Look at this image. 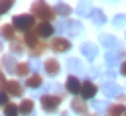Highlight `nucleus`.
Listing matches in <instances>:
<instances>
[{
	"label": "nucleus",
	"mask_w": 126,
	"mask_h": 116,
	"mask_svg": "<svg viewBox=\"0 0 126 116\" xmlns=\"http://www.w3.org/2000/svg\"><path fill=\"white\" fill-rule=\"evenodd\" d=\"M12 26L16 29H22V31H30L33 28V16H28V14H22V16H16L12 20Z\"/></svg>",
	"instance_id": "obj_3"
},
{
	"label": "nucleus",
	"mask_w": 126,
	"mask_h": 116,
	"mask_svg": "<svg viewBox=\"0 0 126 116\" xmlns=\"http://www.w3.org/2000/svg\"><path fill=\"white\" fill-rule=\"evenodd\" d=\"M2 35H4L6 39L14 41V29H12V24H10V26H4V29H2Z\"/></svg>",
	"instance_id": "obj_25"
},
{
	"label": "nucleus",
	"mask_w": 126,
	"mask_h": 116,
	"mask_svg": "<svg viewBox=\"0 0 126 116\" xmlns=\"http://www.w3.org/2000/svg\"><path fill=\"white\" fill-rule=\"evenodd\" d=\"M61 116H67V114H61Z\"/></svg>",
	"instance_id": "obj_36"
},
{
	"label": "nucleus",
	"mask_w": 126,
	"mask_h": 116,
	"mask_svg": "<svg viewBox=\"0 0 126 116\" xmlns=\"http://www.w3.org/2000/svg\"><path fill=\"white\" fill-rule=\"evenodd\" d=\"M57 29H59V33H67V35H79L81 31H83V26L79 24V22H69V20H63V22H59L57 24Z\"/></svg>",
	"instance_id": "obj_2"
},
{
	"label": "nucleus",
	"mask_w": 126,
	"mask_h": 116,
	"mask_svg": "<svg viewBox=\"0 0 126 116\" xmlns=\"http://www.w3.org/2000/svg\"><path fill=\"white\" fill-rule=\"evenodd\" d=\"M2 85L6 87V90H8L12 96H22V92H24V88H22V85H20L18 81H10V83H6V81L2 79Z\"/></svg>",
	"instance_id": "obj_7"
},
{
	"label": "nucleus",
	"mask_w": 126,
	"mask_h": 116,
	"mask_svg": "<svg viewBox=\"0 0 126 116\" xmlns=\"http://www.w3.org/2000/svg\"><path fill=\"white\" fill-rule=\"evenodd\" d=\"M71 108H73V112L83 114V112L87 110V104H85V100H81V98H73V100H71Z\"/></svg>",
	"instance_id": "obj_15"
},
{
	"label": "nucleus",
	"mask_w": 126,
	"mask_h": 116,
	"mask_svg": "<svg viewBox=\"0 0 126 116\" xmlns=\"http://www.w3.org/2000/svg\"><path fill=\"white\" fill-rule=\"evenodd\" d=\"M67 69L71 71V73H83V65H81V61L79 59H69L67 61Z\"/></svg>",
	"instance_id": "obj_18"
},
{
	"label": "nucleus",
	"mask_w": 126,
	"mask_h": 116,
	"mask_svg": "<svg viewBox=\"0 0 126 116\" xmlns=\"http://www.w3.org/2000/svg\"><path fill=\"white\" fill-rule=\"evenodd\" d=\"M120 75H124V77H126V61H124V63H122V67H120Z\"/></svg>",
	"instance_id": "obj_34"
},
{
	"label": "nucleus",
	"mask_w": 126,
	"mask_h": 116,
	"mask_svg": "<svg viewBox=\"0 0 126 116\" xmlns=\"http://www.w3.org/2000/svg\"><path fill=\"white\" fill-rule=\"evenodd\" d=\"M16 67H18V65H16L14 57L6 55V57H4V69H6V71H10V69H12V71H16Z\"/></svg>",
	"instance_id": "obj_21"
},
{
	"label": "nucleus",
	"mask_w": 126,
	"mask_h": 116,
	"mask_svg": "<svg viewBox=\"0 0 126 116\" xmlns=\"http://www.w3.org/2000/svg\"><path fill=\"white\" fill-rule=\"evenodd\" d=\"M18 112H20V106H14V104H8L4 108V116H18Z\"/></svg>",
	"instance_id": "obj_24"
},
{
	"label": "nucleus",
	"mask_w": 126,
	"mask_h": 116,
	"mask_svg": "<svg viewBox=\"0 0 126 116\" xmlns=\"http://www.w3.org/2000/svg\"><path fill=\"white\" fill-rule=\"evenodd\" d=\"M32 110H33V102H32V100H24V102L20 104V112H22V114H30Z\"/></svg>",
	"instance_id": "obj_22"
},
{
	"label": "nucleus",
	"mask_w": 126,
	"mask_h": 116,
	"mask_svg": "<svg viewBox=\"0 0 126 116\" xmlns=\"http://www.w3.org/2000/svg\"><path fill=\"white\" fill-rule=\"evenodd\" d=\"M55 12H57L59 16H69V14H71V6H67V4H57V6H55Z\"/></svg>",
	"instance_id": "obj_20"
},
{
	"label": "nucleus",
	"mask_w": 126,
	"mask_h": 116,
	"mask_svg": "<svg viewBox=\"0 0 126 116\" xmlns=\"http://www.w3.org/2000/svg\"><path fill=\"white\" fill-rule=\"evenodd\" d=\"M77 14H79V16H91V14H93L91 4H89V2H85V0H83V2H79V4H77Z\"/></svg>",
	"instance_id": "obj_14"
},
{
	"label": "nucleus",
	"mask_w": 126,
	"mask_h": 116,
	"mask_svg": "<svg viewBox=\"0 0 126 116\" xmlns=\"http://www.w3.org/2000/svg\"><path fill=\"white\" fill-rule=\"evenodd\" d=\"M100 41H102V45H104V47H108V49L118 47V39H116L114 35H102V37H100Z\"/></svg>",
	"instance_id": "obj_17"
},
{
	"label": "nucleus",
	"mask_w": 126,
	"mask_h": 116,
	"mask_svg": "<svg viewBox=\"0 0 126 116\" xmlns=\"http://www.w3.org/2000/svg\"><path fill=\"white\" fill-rule=\"evenodd\" d=\"M43 69H45V73H47V75H51V77H53V75H57V73H59V63H57L55 59H47V61L43 63Z\"/></svg>",
	"instance_id": "obj_13"
},
{
	"label": "nucleus",
	"mask_w": 126,
	"mask_h": 116,
	"mask_svg": "<svg viewBox=\"0 0 126 116\" xmlns=\"http://www.w3.org/2000/svg\"><path fill=\"white\" fill-rule=\"evenodd\" d=\"M91 20H93L96 26H102V24H106V16L102 14V10H93V14H91Z\"/></svg>",
	"instance_id": "obj_16"
},
{
	"label": "nucleus",
	"mask_w": 126,
	"mask_h": 116,
	"mask_svg": "<svg viewBox=\"0 0 126 116\" xmlns=\"http://www.w3.org/2000/svg\"><path fill=\"white\" fill-rule=\"evenodd\" d=\"M59 102H61V96H49V94L41 96V108H43L45 112H53V110H57Z\"/></svg>",
	"instance_id": "obj_4"
},
{
	"label": "nucleus",
	"mask_w": 126,
	"mask_h": 116,
	"mask_svg": "<svg viewBox=\"0 0 126 116\" xmlns=\"http://www.w3.org/2000/svg\"><path fill=\"white\" fill-rule=\"evenodd\" d=\"M102 92H104L106 98H114V96H120L122 94V88L116 83H104L102 85Z\"/></svg>",
	"instance_id": "obj_5"
},
{
	"label": "nucleus",
	"mask_w": 126,
	"mask_h": 116,
	"mask_svg": "<svg viewBox=\"0 0 126 116\" xmlns=\"http://www.w3.org/2000/svg\"><path fill=\"white\" fill-rule=\"evenodd\" d=\"M122 55H124V51H118V53H116V51H108L106 57H104V61H106L108 67H114V65L120 63V57H122Z\"/></svg>",
	"instance_id": "obj_12"
},
{
	"label": "nucleus",
	"mask_w": 126,
	"mask_h": 116,
	"mask_svg": "<svg viewBox=\"0 0 126 116\" xmlns=\"http://www.w3.org/2000/svg\"><path fill=\"white\" fill-rule=\"evenodd\" d=\"M28 63H30V69H33V71H35V73H37V71H41V69H43V63H39V61H37V59H30V61H28Z\"/></svg>",
	"instance_id": "obj_27"
},
{
	"label": "nucleus",
	"mask_w": 126,
	"mask_h": 116,
	"mask_svg": "<svg viewBox=\"0 0 126 116\" xmlns=\"http://www.w3.org/2000/svg\"><path fill=\"white\" fill-rule=\"evenodd\" d=\"M96 94V87L91 83V81H85L83 83V88H81V96L85 98V100H89V98H93Z\"/></svg>",
	"instance_id": "obj_9"
},
{
	"label": "nucleus",
	"mask_w": 126,
	"mask_h": 116,
	"mask_svg": "<svg viewBox=\"0 0 126 116\" xmlns=\"http://www.w3.org/2000/svg\"><path fill=\"white\" fill-rule=\"evenodd\" d=\"M81 51H83V55H85L89 61H94V57L98 55V49H96V45H94V43H89V41L81 45Z\"/></svg>",
	"instance_id": "obj_6"
},
{
	"label": "nucleus",
	"mask_w": 126,
	"mask_h": 116,
	"mask_svg": "<svg viewBox=\"0 0 126 116\" xmlns=\"http://www.w3.org/2000/svg\"><path fill=\"white\" fill-rule=\"evenodd\" d=\"M106 77H108V79H114V77H116V73H112V71H108V73H106Z\"/></svg>",
	"instance_id": "obj_35"
},
{
	"label": "nucleus",
	"mask_w": 126,
	"mask_h": 116,
	"mask_svg": "<svg viewBox=\"0 0 126 116\" xmlns=\"http://www.w3.org/2000/svg\"><path fill=\"white\" fill-rule=\"evenodd\" d=\"M16 73H18V75H22V77H26V75L30 73V63H18Z\"/></svg>",
	"instance_id": "obj_23"
},
{
	"label": "nucleus",
	"mask_w": 126,
	"mask_h": 116,
	"mask_svg": "<svg viewBox=\"0 0 126 116\" xmlns=\"http://www.w3.org/2000/svg\"><path fill=\"white\" fill-rule=\"evenodd\" d=\"M39 85H41V77H39V75H32V77L26 81V87H28V88H37Z\"/></svg>",
	"instance_id": "obj_19"
},
{
	"label": "nucleus",
	"mask_w": 126,
	"mask_h": 116,
	"mask_svg": "<svg viewBox=\"0 0 126 116\" xmlns=\"http://www.w3.org/2000/svg\"><path fill=\"white\" fill-rule=\"evenodd\" d=\"M12 45H14V51H22V45H20V43H16V41H12Z\"/></svg>",
	"instance_id": "obj_33"
},
{
	"label": "nucleus",
	"mask_w": 126,
	"mask_h": 116,
	"mask_svg": "<svg viewBox=\"0 0 126 116\" xmlns=\"http://www.w3.org/2000/svg\"><path fill=\"white\" fill-rule=\"evenodd\" d=\"M93 106H94L98 112H104V102H100V100H93Z\"/></svg>",
	"instance_id": "obj_31"
},
{
	"label": "nucleus",
	"mask_w": 126,
	"mask_h": 116,
	"mask_svg": "<svg viewBox=\"0 0 126 116\" xmlns=\"http://www.w3.org/2000/svg\"><path fill=\"white\" fill-rule=\"evenodd\" d=\"M51 47H53V51H57V53H61V51H69L71 41H67L65 37H57V39H53Z\"/></svg>",
	"instance_id": "obj_10"
},
{
	"label": "nucleus",
	"mask_w": 126,
	"mask_h": 116,
	"mask_svg": "<svg viewBox=\"0 0 126 116\" xmlns=\"http://www.w3.org/2000/svg\"><path fill=\"white\" fill-rule=\"evenodd\" d=\"M12 4H14V0H2V10H0V12L6 14V12L12 8Z\"/></svg>",
	"instance_id": "obj_30"
},
{
	"label": "nucleus",
	"mask_w": 126,
	"mask_h": 116,
	"mask_svg": "<svg viewBox=\"0 0 126 116\" xmlns=\"http://www.w3.org/2000/svg\"><path fill=\"white\" fill-rule=\"evenodd\" d=\"M51 33H53V26H51L49 22L37 24V28H35V35H37V37H49Z\"/></svg>",
	"instance_id": "obj_8"
},
{
	"label": "nucleus",
	"mask_w": 126,
	"mask_h": 116,
	"mask_svg": "<svg viewBox=\"0 0 126 116\" xmlns=\"http://www.w3.org/2000/svg\"><path fill=\"white\" fill-rule=\"evenodd\" d=\"M32 10H33V16L41 18V22H49V20L53 18L51 8H49L43 0H35V2H33V6H32Z\"/></svg>",
	"instance_id": "obj_1"
},
{
	"label": "nucleus",
	"mask_w": 126,
	"mask_h": 116,
	"mask_svg": "<svg viewBox=\"0 0 126 116\" xmlns=\"http://www.w3.org/2000/svg\"><path fill=\"white\" fill-rule=\"evenodd\" d=\"M0 100H2V104H6V106H8V94H6V92H2Z\"/></svg>",
	"instance_id": "obj_32"
},
{
	"label": "nucleus",
	"mask_w": 126,
	"mask_h": 116,
	"mask_svg": "<svg viewBox=\"0 0 126 116\" xmlns=\"http://www.w3.org/2000/svg\"><path fill=\"white\" fill-rule=\"evenodd\" d=\"M65 87H67V90H69V92H73V94L81 92V88H83V85L79 83V79H77L75 75H71V77L67 79V85H65Z\"/></svg>",
	"instance_id": "obj_11"
},
{
	"label": "nucleus",
	"mask_w": 126,
	"mask_h": 116,
	"mask_svg": "<svg viewBox=\"0 0 126 116\" xmlns=\"http://www.w3.org/2000/svg\"><path fill=\"white\" fill-rule=\"evenodd\" d=\"M112 24H114L116 28H122V26L126 24V16H124V14H118V16H114V20H112Z\"/></svg>",
	"instance_id": "obj_26"
},
{
	"label": "nucleus",
	"mask_w": 126,
	"mask_h": 116,
	"mask_svg": "<svg viewBox=\"0 0 126 116\" xmlns=\"http://www.w3.org/2000/svg\"><path fill=\"white\" fill-rule=\"evenodd\" d=\"M108 112H110L112 116H118V114H122V112H124V104H114Z\"/></svg>",
	"instance_id": "obj_28"
},
{
	"label": "nucleus",
	"mask_w": 126,
	"mask_h": 116,
	"mask_svg": "<svg viewBox=\"0 0 126 116\" xmlns=\"http://www.w3.org/2000/svg\"><path fill=\"white\" fill-rule=\"evenodd\" d=\"M24 41H26V43H28V47H32V49L37 45V39H35V35H26V39H24Z\"/></svg>",
	"instance_id": "obj_29"
}]
</instances>
